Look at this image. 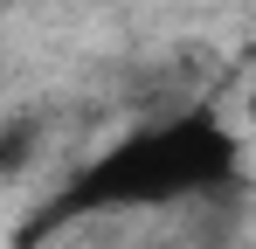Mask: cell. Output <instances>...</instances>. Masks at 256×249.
I'll list each match as a JSON object with an SVG mask.
<instances>
[{
	"label": "cell",
	"mask_w": 256,
	"mask_h": 249,
	"mask_svg": "<svg viewBox=\"0 0 256 249\" xmlns=\"http://www.w3.org/2000/svg\"><path fill=\"white\" fill-rule=\"evenodd\" d=\"M236 132H222L208 111H180V118L138 124L111 152L97 160L42 208L35 228H62V222H90V214H152V208L208 201L222 187H236Z\"/></svg>",
	"instance_id": "1"
},
{
	"label": "cell",
	"mask_w": 256,
	"mask_h": 249,
	"mask_svg": "<svg viewBox=\"0 0 256 249\" xmlns=\"http://www.w3.org/2000/svg\"><path fill=\"white\" fill-rule=\"evenodd\" d=\"M35 160H42V132L28 118L0 124V187H14V180H28L35 173Z\"/></svg>",
	"instance_id": "2"
}]
</instances>
